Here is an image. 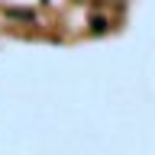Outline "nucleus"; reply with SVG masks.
Returning <instances> with one entry per match:
<instances>
[{
	"mask_svg": "<svg viewBox=\"0 0 155 155\" xmlns=\"http://www.w3.org/2000/svg\"><path fill=\"white\" fill-rule=\"evenodd\" d=\"M7 16H13V19H26V23H32V19H36V13H32V10H16V7H10V10H7Z\"/></svg>",
	"mask_w": 155,
	"mask_h": 155,
	"instance_id": "1",
	"label": "nucleus"
},
{
	"mask_svg": "<svg viewBox=\"0 0 155 155\" xmlns=\"http://www.w3.org/2000/svg\"><path fill=\"white\" fill-rule=\"evenodd\" d=\"M91 29L94 32H107V19L104 16H91Z\"/></svg>",
	"mask_w": 155,
	"mask_h": 155,
	"instance_id": "2",
	"label": "nucleus"
}]
</instances>
